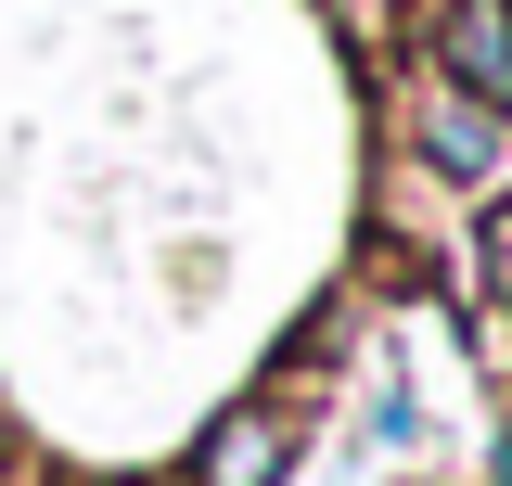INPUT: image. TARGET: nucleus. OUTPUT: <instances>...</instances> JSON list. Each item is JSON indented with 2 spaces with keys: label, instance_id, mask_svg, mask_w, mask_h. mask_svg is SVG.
<instances>
[{
  "label": "nucleus",
  "instance_id": "1",
  "mask_svg": "<svg viewBox=\"0 0 512 486\" xmlns=\"http://www.w3.org/2000/svg\"><path fill=\"white\" fill-rule=\"evenodd\" d=\"M436 90H474L512 116V0H436Z\"/></svg>",
  "mask_w": 512,
  "mask_h": 486
},
{
  "label": "nucleus",
  "instance_id": "2",
  "mask_svg": "<svg viewBox=\"0 0 512 486\" xmlns=\"http://www.w3.org/2000/svg\"><path fill=\"white\" fill-rule=\"evenodd\" d=\"M410 141H423V167L461 180V192H487V180L512 167V116H500V103H474V90H436V103L410 116Z\"/></svg>",
  "mask_w": 512,
  "mask_h": 486
},
{
  "label": "nucleus",
  "instance_id": "3",
  "mask_svg": "<svg viewBox=\"0 0 512 486\" xmlns=\"http://www.w3.org/2000/svg\"><path fill=\"white\" fill-rule=\"evenodd\" d=\"M282 474H295V410H282V397L218 410L205 448H192V486H282Z\"/></svg>",
  "mask_w": 512,
  "mask_h": 486
},
{
  "label": "nucleus",
  "instance_id": "4",
  "mask_svg": "<svg viewBox=\"0 0 512 486\" xmlns=\"http://www.w3.org/2000/svg\"><path fill=\"white\" fill-rule=\"evenodd\" d=\"M474 282H487L500 320H512V192H487V218H474Z\"/></svg>",
  "mask_w": 512,
  "mask_h": 486
}]
</instances>
